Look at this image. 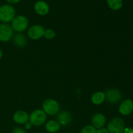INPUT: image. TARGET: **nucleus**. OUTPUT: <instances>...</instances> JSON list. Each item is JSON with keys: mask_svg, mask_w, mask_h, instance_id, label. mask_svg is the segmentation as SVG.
<instances>
[{"mask_svg": "<svg viewBox=\"0 0 133 133\" xmlns=\"http://www.w3.org/2000/svg\"><path fill=\"white\" fill-rule=\"evenodd\" d=\"M31 127H32V124H31V123L30 122H27L25 123V127L27 129H29L30 128H31Z\"/></svg>", "mask_w": 133, "mask_h": 133, "instance_id": "nucleus-23", "label": "nucleus"}, {"mask_svg": "<svg viewBox=\"0 0 133 133\" xmlns=\"http://www.w3.org/2000/svg\"><path fill=\"white\" fill-rule=\"evenodd\" d=\"M2 57H3V51L2 50H1V48H0V59L2 58Z\"/></svg>", "mask_w": 133, "mask_h": 133, "instance_id": "nucleus-25", "label": "nucleus"}, {"mask_svg": "<svg viewBox=\"0 0 133 133\" xmlns=\"http://www.w3.org/2000/svg\"><path fill=\"white\" fill-rule=\"evenodd\" d=\"M13 41L14 44L18 47L22 48L26 45V38L22 34H16L14 36Z\"/></svg>", "mask_w": 133, "mask_h": 133, "instance_id": "nucleus-16", "label": "nucleus"}, {"mask_svg": "<svg viewBox=\"0 0 133 133\" xmlns=\"http://www.w3.org/2000/svg\"><path fill=\"white\" fill-rule=\"evenodd\" d=\"M13 36V29L7 23L0 24V41L8 42Z\"/></svg>", "mask_w": 133, "mask_h": 133, "instance_id": "nucleus-6", "label": "nucleus"}, {"mask_svg": "<svg viewBox=\"0 0 133 133\" xmlns=\"http://www.w3.org/2000/svg\"><path fill=\"white\" fill-rule=\"evenodd\" d=\"M7 2L10 3H17L19 2L20 0H6Z\"/></svg>", "mask_w": 133, "mask_h": 133, "instance_id": "nucleus-24", "label": "nucleus"}, {"mask_svg": "<svg viewBox=\"0 0 133 133\" xmlns=\"http://www.w3.org/2000/svg\"><path fill=\"white\" fill-rule=\"evenodd\" d=\"M109 7L114 10H118L123 6V0H107Z\"/></svg>", "mask_w": 133, "mask_h": 133, "instance_id": "nucleus-17", "label": "nucleus"}, {"mask_svg": "<svg viewBox=\"0 0 133 133\" xmlns=\"http://www.w3.org/2000/svg\"><path fill=\"white\" fill-rule=\"evenodd\" d=\"M133 111V101L130 99L122 101L119 107V112L122 115L128 116Z\"/></svg>", "mask_w": 133, "mask_h": 133, "instance_id": "nucleus-9", "label": "nucleus"}, {"mask_svg": "<svg viewBox=\"0 0 133 133\" xmlns=\"http://www.w3.org/2000/svg\"><path fill=\"white\" fill-rule=\"evenodd\" d=\"M105 100L110 104H116L122 99V94L117 89H109L105 93Z\"/></svg>", "mask_w": 133, "mask_h": 133, "instance_id": "nucleus-8", "label": "nucleus"}, {"mask_svg": "<svg viewBox=\"0 0 133 133\" xmlns=\"http://www.w3.org/2000/svg\"><path fill=\"white\" fill-rule=\"evenodd\" d=\"M71 120H72V117L71 114L68 111L61 112L57 117V122L61 125H68L71 123Z\"/></svg>", "mask_w": 133, "mask_h": 133, "instance_id": "nucleus-13", "label": "nucleus"}, {"mask_svg": "<svg viewBox=\"0 0 133 133\" xmlns=\"http://www.w3.org/2000/svg\"><path fill=\"white\" fill-rule=\"evenodd\" d=\"M105 100V94L103 92H96L93 94L91 101L94 105H99L102 104Z\"/></svg>", "mask_w": 133, "mask_h": 133, "instance_id": "nucleus-14", "label": "nucleus"}, {"mask_svg": "<svg viewBox=\"0 0 133 133\" xmlns=\"http://www.w3.org/2000/svg\"><path fill=\"white\" fill-rule=\"evenodd\" d=\"M45 29L40 25H35L29 29L27 31V35L32 40H38L44 36Z\"/></svg>", "mask_w": 133, "mask_h": 133, "instance_id": "nucleus-7", "label": "nucleus"}, {"mask_svg": "<svg viewBox=\"0 0 133 133\" xmlns=\"http://www.w3.org/2000/svg\"><path fill=\"white\" fill-rule=\"evenodd\" d=\"M97 133H109L108 130L105 128L98 129L97 130Z\"/></svg>", "mask_w": 133, "mask_h": 133, "instance_id": "nucleus-21", "label": "nucleus"}, {"mask_svg": "<svg viewBox=\"0 0 133 133\" xmlns=\"http://www.w3.org/2000/svg\"><path fill=\"white\" fill-rule=\"evenodd\" d=\"M61 129V125L55 120H50L45 124V129L49 132H56Z\"/></svg>", "mask_w": 133, "mask_h": 133, "instance_id": "nucleus-15", "label": "nucleus"}, {"mask_svg": "<svg viewBox=\"0 0 133 133\" xmlns=\"http://www.w3.org/2000/svg\"><path fill=\"white\" fill-rule=\"evenodd\" d=\"M43 110L46 114L50 116L56 115L60 110L59 103L53 99H47L42 104Z\"/></svg>", "mask_w": 133, "mask_h": 133, "instance_id": "nucleus-2", "label": "nucleus"}, {"mask_svg": "<svg viewBox=\"0 0 133 133\" xmlns=\"http://www.w3.org/2000/svg\"><path fill=\"white\" fill-rule=\"evenodd\" d=\"M16 17V11L12 5L5 4L0 6V22L9 23Z\"/></svg>", "mask_w": 133, "mask_h": 133, "instance_id": "nucleus-1", "label": "nucleus"}, {"mask_svg": "<svg viewBox=\"0 0 133 133\" xmlns=\"http://www.w3.org/2000/svg\"><path fill=\"white\" fill-rule=\"evenodd\" d=\"M35 12L41 16H45L49 13V5L44 1H38L34 6Z\"/></svg>", "mask_w": 133, "mask_h": 133, "instance_id": "nucleus-10", "label": "nucleus"}, {"mask_svg": "<svg viewBox=\"0 0 133 133\" xmlns=\"http://www.w3.org/2000/svg\"><path fill=\"white\" fill-rule=\"evenodd\" d=\"M28 19L24 16H16L12 21V28L16 32H23L28 27Z\"/></svg>", "mask_w": 133, "mask_h": 133, "instance_id": "nucleus-5", "label": "nucleus"}, {"mask_svg": "<svg viewBox=\"0 0 133 133\" xmlns=\"http://www.w3.org/2000/svg\"><path fill=\"white\" fill-rule=\"evenodd\" d=\"M13 119L16 123L19 124H24L29 119V116L28 113L23 110H18L14 113L13 116Z\"/></svg>", "mask_w": 133, "mask_h": 133, "instance_id": "nucleus-12", "label": "nucleus"}, {"mask_svg": "<svg viewBox=\"0 0 133 133\" xmlns=\"http://www.w3.org/2000/svg\"><path fill=\"white\" fill-rule=\"evenodd\" d=\"M123 133H133V128H125Z\"/></svg>", "mask_w": 133, "mask_h": 133, "instance_id": "nucleus-22", "label": "nucleus"}, {"mask_svg": "<svg viewBox=\"0 0 133 133\" xmlns=\"http://www.w3.org/2000/svg\"><path fill=\"white\" fill-rule=\"evenodd\" d=\"M92 123L94 127L96 129L103 128L106 123V118L101 113H97L92 117Z\"/></svg>", "mask_w": 133, "mask_h": 133, "instance_id": "nucleus-11", "label": "nucleus"}, {"mask_svg": "<svg viewBox=\"0 0 133 133\" xmlns=\"http://www.w3.org/2000/svg\"><path fill=\"white\" fill-rule=\"evenodd\" d=\"M44 36L46 39L51 40V39L53 38L55 36V32L53 30L51 29H48L45 30Z\"/></svg>", "mask_w": 133, "mask_h": 133, "instance_id": "nucleus-19", "label": "nucleus"}, {"mask_svg": "<svg viewBox=\"0 0 133 133\" xmlns=\"http://www.w3.org/2000/svg\"><path fill=\"white\" fill-rule=\"evenodd\" d=\"M124 129V121L119 117L112 119L107 126V130L109 133H123Z\"/></svg>", "mask_w": 133, "mask_h": 133, "instance_id": "nucleus-3", "label": "nucleus"}, {"mask_svg": "<svg viewBox=\"0 0 133 133\" xmlns=\"http://www.w3.org/2000/svg\"><path fill=\"white\" fill-rule=\"evenodd\" d=\"M12 133H26L25 131L23 129H22V128H19V127H17L15 128L13 130Z\"/></svg>", "mask_w": 133, "mask_h": 133, "instance_id": "nucleus-20", "label": "nucleus"}, {"mask_svg": "<svg viewBox=\"0 0 133 133\" xmlns=\"http://www.w3.org/2000/svg\"><path fill=\"white\" fill-rule=\"evenodd\" d=\"M81 133H97V129L92 125H87L83 127Z\"/></svg>", "mask_w": 133, "mask_h": 133, "instance_id": "nucleus-18", "label": "nucleus"}, {"mask_svg": "<svg viewBox=\"0 0 133 133\" xmlns=\"http://www.w3.org/2000/svg\"><path fill=\"white\" fill-rule=\"evenodd\" d=\"M47 119V114L41 109H36L32 112L29 116V121L31 124L40 126L44 124Z\"/></svg>", "mask_w": 133, "mask_h": 133, "instance_id": "nucleus-4", "label": "nucleus"}]
</instances>
